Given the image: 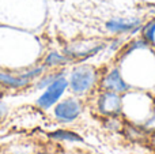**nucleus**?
Instances as JSON below:
<instances>
[{
	"instance_id": "obj_1",
	"label": "nucleus",
	"mask_w": 155,
	"mask_h": 154,
	"mask_svg": "<svg viewBox=\"0 0 155 154\" xmlns=\"http://www.w3.org/2000/svg\"><path fill=\"white\" fill-rule=\"evenodd\" d=\"M97 81V72L90 65H79L72 71L70 78V86L74 93L83 94L94 86Z\"/></svg>"
},
{
	"instance_id": "obj_2",
	"label": "nucleus",
	"mask_w": 155,
	"mask_h": 154,
	"mask_svg": "<svg viewBox=\"0 0 155 154\" xmlns=\"http://www.w3.org/2000/svg\"><path fill=\"white\" fill-rule=\"evenodd\" d=\"M68 82L65 78L59 76L56 81H53L49 86H46V90L40 98H38V105L42 108H49L52 106L64 93V90L67 89Z\"/></svg>"
},
{
	"instance_id": "obj_3",
	"label": "nucleus",
	"mask_w": 155,
	"mask_h": 154,
	"mask_svg": "<svg viewBox=\"0 0 155 154\" xmlns=\"http://www.w3.org/2000/svg\"><path fill=\"white\" fill-rule=\"evenodd\" d=\"M102 86L104 89L109 90V92H114V93H123L128 90V85L125 83V81L123 79L120 71L117 68H113L112 71L106 74L102 79Z\"/></svg>"
},
{
	"instance_id": "obj_4",
	"label": "nucleus",
	"mask_w": 155,
	"mask_h": 154,
	"mask_svg": "<svg viewBox=\"0 0 155 154\" xmlns=\"http://www.w3.org/2000/svg\"><path fill=\"white\" fill-rule=\"evenodd\" d=\"M54 113L60 120H74L80 113V104L74 98H68L60 102L54 109Z\"/></svg>"
},
{
	"instance_id": "obj_5",
	"label": "nucleus",
	"mask_w": 155,
	"mask_h": 154,
	"mask_svg": "<svg viewBox=\"0 0 155 154\" xmlns=\"http://www.w3.org/2000/svg\"><path fill=\"white\" fill-rule=\"evenodd\" d=\"M99 109L106 115H113L120 112L121 109V98L114 92H105L99 97Z\"/></svg>"
},
{
	"instance_id": "obj_6",
	"label": "nucleus",
	"mask_w": 155,
	"mask_h": 154,
	"mask_svg": "<svg viewBox=\"0 0 155 154\" xmlns=\"http://www.w3.org/2000/svg\"><path fill=\"white\" fill-rule=\"evenodd\" d=\"M140 26L139 19H123V18H116L110 19L106 22V29L110 33H128L137 30Z\"/></svg>"
},
{
	"instance_id": "obj_7",
	"label": "nucleus",
	"mask_w": 155,
	"mask_h": 154,
	"mask_svg": "<svg viewBox=\"0 0 155 154\" xmlns=\"http://www.w3.org/2000/svg\"><path fill=\"white\" fill-rule=\"evenodd\" d=\"M30 79H27L26 76L22 74L19 76L15 75H11V74H4V72H0V83L3 86H8V87H22L25 85L29 83Z\"/></svg>"
},
{
	"instance_id": "obj_8",
	"label": "nucleus",
	"mask_w": 155,
	"mask_h": 154,
	"mask_svg": "<svg viewBox=\"0 0 155 154\" xmlns=\"http://www.w3.org/2000/svg\"><path fill=\"white\" fill-rule=\"evenodd\" d=\"M67 62H68V57L64 56V55L57 53V52H52V53H49L48 56H46V59H45V64L48 65V67L61 65V64H64V63H67Z\"/></svg>"
},
{
	"instance_id": "obj_9",
	"label": "nucleus",
	"mask_w": 155,
	"mask_h": 154,
	"mask_svg": "<svg viewBox=\"0 0 155 154\" xmlns=\"http://www.w3.org/2000/svg\"><path fill=\"white\" fill-rule=\"evenodd\" d=\"M143 38L150 44L155 42V19L148 22V23L143 27Z\"/></svg>"
},
{
	"instance_id": "obj_10",
	"label": "nucleus",
	"mask_w": 155,
	"mask_h": 154,
	"mask_svg": "<svg viewBox=\"0 0 155 154\" xmlns=\"http://www.w3.org/2000/svg\"><path fill=\"white\" fill-rule=\"evenodd\" d=\"M51 136L56 139H65V141H80V136L72 132H68V131H57V132L51 134Z\"/></svg>"
},
{
	"instance_id": "obj_11",
	"label": "nucleus",
	"mask_w": 155,
	"mask_h": 154,
	"mask_svg": "<svg viewBox=\"0 0 155 154\" xmlns=\"http://www.w3.org/2000/svg\"><path fill=\"white\" fill-rule=\"evenodd\" d=\"M59 76H61V74H54V75H48V76H45V78H44L42 81L40 82V85H38V86H40V87L49 86V85H51L53 81H56Z\"/></svg>"
},
{
	"instance_id": "obj_12",
	"label": "nucleus",
	"mask_w": 155,
	"mask_h": 154,
	"mask_svg": "<svg viewBox=\"0 0 155 154\" xmlns=\"http://www.w3.org/2000/svg\"><path fill=\"white\" fill-rule=\"evenodd\" d=\"M4 112H5V109H4V108H3V106H2V105H0V117H2V116H3V115H4Z\"/></svg>"
},
{
	"instance_id": "obj_13",
	"label": "nucleus",
	"mask_w": 155,
	"mask_h": 154,
	"mask_svg": "<svg viewBox=\"0 0 155 154\" xmlns=\"http://www.w3.org/2000/svg\"><path fill=\"white\" fill-rule=\"evenodd\" d=\"M2 92H3V85L0 83V93H2Z\"/></svg>"
},
{
	"instance_id": "obj_14",
	"label": "nucleus",
	"mask_w": 155,
	"mask_h": 154,
	"mask_svg": "<svg viewBox=\"0 0 155 154\" xmlns=\"http://www.w3.org/2000/svg\"><path fill=\"white\" fill-rule=\"evenodd\" d=\"M153 143H154V146H155V136L153 138Z\"/></svg>"
}]
</instances>
